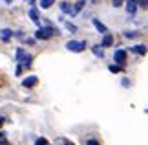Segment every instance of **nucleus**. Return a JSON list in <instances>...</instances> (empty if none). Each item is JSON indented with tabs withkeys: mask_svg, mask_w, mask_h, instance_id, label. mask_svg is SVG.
<instances>
[{
	"mask_svg": "<svg viewBox=\"0 0 148 145\" xmlns=\"http://www.w3.org/2000/svg\"><path fill=\"white\" fill-rule=\"evenodd\" d=\"M145 112H146V114H148V108H146V110H145Z\"/></svg>",
	"mask_w": 148,
	"mask_h": 145,
	"instance_id": "c85d7f7f",
	"label": "nucleus"
},
{
	"mask_svg": "<svg viewBox=\"0 0 148 145\" xmlns=\"http://www.w3.org/2000/svg\"><path fill=\"white\" fill-rule=\"evenodd\" d=\"M4 121H5V119H4V118H0V125H2V123H4Z\"/></svg>",
	"mask_w": 148,
	"mask_h": 145,
	"instance_id": "bb28decb",
	"label": "nucleus"
},
{
	"mask_svg": "<svg viewBox=\"0 0 148 145\" xmlns=\"http://www.w3.org/2000/svg\"><path fill=\"white\" fill-rule=\"evenodd\" d=\"M92 24H93V28H95V30H97L99 33H102V35H106V33H108V28L102 24L99 19H95V17H93V19H92Z\"/></svg>",
	"mask_w": 148,
	"mask_h": 145,
	"instance_id": "20e7f679",
	"label": "nucleus"
},
{
	"mask_svg": "<svg viewBox=\"0 0 148 145\" xmlns=\"http://www.w3.org/2000/svg\"><path fill=\"white\" fill-rule=\"evenodd\" d=\"M84 4H86V0H79V2H75V6H73V17H75V15H79V13H81V11L84 9Z\"/></svg>",
	"mask_w": 148,
	"mask_h": 145,
	"instance_id": "9d476101",
	"label": "nucleus"
},
{
	"mask_svg": "<svg viewBox=\"0 0 148 145\" xmlns=\"http://www.w3.org/2000/svg\"><path fill=\"white\" fill-rule=\"evenodd\" d=\"M130 51H134V53H139V55H145L146 51H148V48L145 44H134L132 48H130Z\"/></svg>",
	"mask_w": 148,
	"mask_h": 145,
	"instance_id": "6e6552de",
	"label": "nucleus"
},
{
	"mask_svg": "<svg viewBox=\"0 0 148 145\" xmlns=\"http://www.w3.org/2000/svg\"><path fill=\"white\" fill-rule=\"evenodd\" d=\"M29 19H31L33 22H37V24H38V20H40V17H38V9L35 8V6L29 9Z\"/></svg>",
	"mask_w": 148,
	"mask_h": 145,
	"instance_id": "ddd939ff",
	"label": "nucleus"
},
{
	"mask_svg": "<svg viewBox=\"0 0 148 145\" xmlns=\"http://www.w3.org/2000/svg\"><path fill=\"white\" fill-rule=\"evenodd\" d=\"M53 35H59V30H55L53 26H46V28H40V30L35 31V39H40V40H48Z\"/></svg>",
	"mask_w": 148,
	"mask_h": 145,
	"instance_id": "f257e3e1",
	"label": "nucleus"
},
{
	"mask_svg": "<svg viewBox=\"0 0 148 145\" xmlns=\"http://www.w3.org/2000/svg\"><path fill=\"white\" fill-rule=\"evenodd\" d=\"M4 2H5V4H11V2H13V0H4Z\"/></svg>",
	"mask_w": 148,
	"mask_h": 145,
	"instance_id": "a878e982",
	"label": "nucleus"
},
{
	"mask_svg": "<svg viewBox=\"0 0 148 145\" xmlns=\"http://www.w3.org/2000/svg\"><path fill=\"white\" fill-rule=\"evenodd\" d=\"M15 55H16V61L20 62V61L24 59V57H26L27 53H26V50H24V48H16V53H15Z\"/></svg>",
	"mask_w": 148,
	"mask_h": 145,
	"instance_id": "2eb2a0df",
	"label": "nucleus"
},
{
	"mask_svg": "<svg viewBox=\"0 0 148 145\" xmlns=\"http://www.w3.org/2000/svg\"><path fill=\"white\" fill-rule=\"evenodd\" d=\"M38 4H40V8H42V9H48V8H51V6L55 4V0H40Z\"/></svg>",
	"mask_w": 148,
	"mask_h": 145,
	"instance_id": "dca6fc26",
	"label": "nucleus"
},
{
	"mask_svg": "<svg viewBox=\"0 0 148 145\" xmlns=\"http://www.w3.org/2000/svg\"><path fill=\"white\" fill-rule=\"evenodd\" d=\"M137 35H139L137 31H124V37H126V39H135Z\"/></svg>",
	"mask_w": 148,
	"mask_h": 145,
	"instance_id": "6ab92c4d",
	"label": "nucleus"
},
{
	"mask_svg": "<svg viewBox=\"0 0 148 145\" xmlns=\"http://www.w3.org/2000/svg\"><path fill=\"white\" fill-rule=\"evenodd\" d=\"M38 83V79L35 77V75H29V77H26L24 81H22V86L24 88H31V86H35Z\"/></svg>",
	"mask_w": 148,
	"mask_h": 145,
	"instance_id": "423d86ee",
	"label": "nucleus"
},
{
	"mask_svg": "<svg viewBox=\"0 0 148 145\" xmlns=\"http://www.w3.org/2000/svg\"><path fill=\"white\" fill-rule=\"evenodd\" d=\"M35 145H48V142H46V138H38L35 142Z\"/></svg>",
	"mask_w": 148,
	"mask_h": 145,
	"instance_id": "4be33fe9",
	"label": "nucleus"
},
{
	"mask_svg": "<svg viewBox=\"0 0 148 145\" xmlns=\"http://www.w3.org/2000/svg\"><path fill=\"white\" fill-rule=\"evenodd\" d=\"M59 8H60V11H62L64 15H71V13H73L71 4H70V2H66V0H62V2L59 4Z\"/></svg>",
	"mask_w": 148,
	"mask_h": 145,
	"instance_id": "0eeeda50",
	"label": "nucleus"
},
{
	"mask_svg": "<svg viewBox=\"0 0 148 145\" xmlns=\"http://www.w3.org/2000/svg\"><path fill=\"white\" fill-rule=\"evenodd\" d=\"M108 70H110L112 74H119V72H123V66L121 65H110V66H108Z\"/></svg>",
	"mask_w": 148,
	"mask_h": 145,
	"instance_id": "f3484780",
	"label": "nucleus"
},
{
	"mask_svg": "<svg viewBox=\"0 0 148 145\" xmlns=\"http://www.w3.org/2000/svg\"><path fill=\"white\" fill-rule=\"evenodd\" d=\"M141 9H148V0H135Z\"/></svg>",
	"mask_w": 148,
	"mask_h": 145,
	"instance_id": "a211bd4d",
	"label": "nucleus"
},
{
	"mask_svg": "<svg viewBox=\"0 0 148 145\" xmlns=\"http://www.w3.org/2000/svg\"><path fill=\"white\" fill-rule=\"evenodd\" d=\"M88 145H99V143L95 142V140H88Z\"/></svg>",
	"mask_w": 148,
	"mask_h": 145,
	"instance_id": "b1692460",
	"label": "nucleus"
},
{
	"mask_svg": "<svg viewBox=\"0 0 148 145\" xmlns=\"http://www.w3.org/2000/svg\"><path fill=\"white\" fill-rule=\"evenodd\" d=\"M62 22H64V20H62ZM64 26H66V28H68V30H70L71 33H77V28L73 26V24H70V22H64Z\"/></svg>",
	"mask_w": 148,
	"mask_h": 145,
	"instance_id": "aec40b11",
	"label": "nucleus"
},
{
	"mask_svg": "<svg viewBox=\"0 0 148 145\" xmlns=\"http://www.w3.org/2000/svg\"><path fill=\"white\" fill-rule=\"evenodd\" d=\"M124 6H126V11H128V15H135L137 13V2H135V0H126V2H124Z\"/></svg>",
	"mask_w": 148,
	"mask_h": 145,
	"instance_id": "39448f33",
	"label": "nucleus"
},
{
	"mask_svg": "<svg viewBox=\"0 0 148 145\" xmlns=\"http://www.w3.org/2000/svg\"><path fill=\"white\" fill-rule=\"evenodd\" d=\"M112 44H113V37L110 35V31H108L106 35L102 37V42H101V46H102V48H110Z\"/></svg>",
	"mask_w": 148,
	"mask_h": 145,
	"instance_id": "1a4fd4ad",
	"label": "nucleus"
},
{
	"mask_svg": "<svg viewBox=\"0 0 148 145\" xmlns=\"http://www.w3.org/2000/svg\"><path fill=\"white\" fill-rule=\"evenodd\" d=\"M31 62H33V55H29V53H27V55L24 57V59H22V61L18 62V65H20L22 68H29V66H31Z\"/></svg>",
	"mask_w": 148,
	"mask_h": 145,
	"instance_id": "f8f14e48",
	"label": "nucleus"
},
{
	"mask_svg": "<svg viewBox=\"0 0 148 145\" xmlns=\"http://www.w3.org/2000/svg\"><path fill=\"white\" fill-rule=\"evenodd\" d=\"M126 2V0H112V4H113V8H121V6Z\"/></svg>",
	"mask_w": 148,
	"mask_h": 145,
	"instance_id": "412c9836",
	"label": "nucleus"
},
{
	"mask_svg": "<svg viewBox=\"0 0 148 145\" xmlns=\"http://www.w3.org/2000/svg\"><path fill=\"white\" fill-rule=\"evenodd\" d=\"M29 4H31V6H35V0H29Z\"/></svg>",
	"mask_w": 148,
	"mask_h": 145,
	"instance_id": "cd10ccee",
	"label": "nucleus"
},
{
	"mask_svg": "<svg viewBox=\"0 0 148 145\" xmlns=\"http://www.w3.org/2000/svg\"><path fill=\"white\" fill-rule=\"evenodd\" d=\"M62 142H64V145H73L71 142H68V140H62Z\"/></svg>",
	"mask_w": 148,
	"mask_h": 145,
	"instance_id": "393cba45",
	"label": "nucleus"
},
{
	"mask_svg": "<svg viewBox=\"0 0 148 145\" xmlns=\"http://www.w3.org/2000/svg\"><path fill=\"white\" fill-rule=\"evenodd\" d=\"M92 51H93V53L97 55V57H102V55H104V51H102V46H101V44L92 46Z\"/></svg>",
	"mask_w": 148,
	"mask_h": 145,
	"instance_id": "4468645a",
	"label": "nucleus"
},
{
	"mask_svg": "<svg viewBox=\"0 0 148 145\" xmlns=\"http://www.w3.org/2000/svg\"><path fill=\"white\" fill-rule=\"evenodd\" d=\"M66 48L70 51H73V53H81V51L86 50V42L84 40H68Z\"/></svg>",
	"mask_w": 148,
	"mask_h": 145,
	"instance_id": "f03ea898",
	"label": "nucleus"
},
{
	"mask_svg": "<svg viewBox=\"0 0 148 145\" xmlns=\"http://www.w3.org/2000/svg\"><path fill=\"white\" fill-rule=\"evenodd\" d=\"M11 37H13V31H11L9 28H4V30H0V39H2V40H9Z\"/></svg>",
	"mask_w": 148,
	"mask_h": 145,
	"instance_id": "9b49d317",
	"label": "nucleus"
},
{
	"mask_svg": "<svg viewBox=\"0 0 148 145\" xmlns=\"http://www.w3.org/2000/svg\"><path fill=\"white\" fill-rule=\"evenodd\" d=\"M22 70H24V68H22L20 65H18V66H16V75H18V77H20V74H22Z\"/></svg>",
	"mask_w": 148,
	"mask_h": 145,
	"instance_id": "5701e85b",
	"label": "nucleus"
},
{
	"mask_svg": "<svg viewBox=\"0 0 148 145\" xmlns=\"http://www.w3.org/2000/svg\"><path fill=\"white\" fill-rule=\"evenodd\" d=\"M113 61L117 62V65H124V62H126V51L124 50H117L115 53H113Z\"/></svg>",
	"mask_w": 148,
	"mask_h": 145,
	"instance_id": "7ed1b4c3",
	"label": "nucleus"
}]
</instances>
